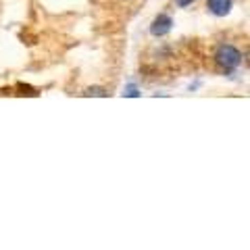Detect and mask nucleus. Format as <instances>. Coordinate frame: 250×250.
<instances>
[{"instance_id": "1", "label": "nucleus", "mask_w": 250, "mask_h": 250, "mask_svg": "<svg viewBox=\"0 0 250 250\" xmlns=\"http://www.w3.org/2000/svg\"><path fill=\"white\" fill-rule=\"evenodd\" d=\"M215 61L219 67L228 69V71H231V69H238L240 62H242V52L236 48V46L231 44H223L219 46L217 52H215Z\"/></svg>"}, {"instance_id": "2", "label": "nucleus", "mask_w": 250, "mask_h": 250, "mask_svg": "<svg viewBox=\"0 0 250 250\" xmlns=\"http://www.w3.org/2000/svg\"><path fill=\"white\" fill-rule=\"evenodd\" d=\"M171 27H173V19H171L169 15L161 13L159 17H156V19L152 21V25H150V34H152L154 38H163V36H167V34H169Z\"/></svg>"}, {"instance_id": "4", "label": "nucleus", "mask_w": 250, "mask_h": 250, "mask_svg": "<svg viewBox=\"0 0 250 250\" xmlns=\"http://www.w3.org/2000/svg\"><path fill=\"white\" fill-rule=\"evenodd\" d=\"M83 94H85V96H103V98L108 96V94L104 92V88H88Z\"/></svg>"}, {"instance_id": "5", "label": "nucleus", "mask_w": 250, "mask_h": 250, "mask_svg": "<svg viewBox=\"0 0 250 250\" xmlns=\"http://www.w3.org/2000/svg\"><path fill=\"white\" fill-rule=\"evenodd\" d=\"M123 96H131V98H136V96H140V92H138V88L134 83H129L127 88H125V92H123Z\"/></svg>"}, {"instance_id": "3", "label": "nucleus", "mask_w": 250, "mask_h": 250, "mask_svg": "<svg viewBox=\"0 0 250 250\" xmlns=\"http://www.w3.org/2000/svg\"><path fill=\"white\" fill-rule=\"evenodd\" d=\"M207 6L217 17H225L231 11V0H207Z\"/></svg>"}, {"instance_id": "6", "label": "nucleus", "mask_w": 250, "mask_h": 250, "mask_svg": "<svg viewBox=\"0 0 250 250\" xmlns=\"http://www.w3.org/2000/svg\"><path fill=\"white\" fill-rule=\"evenodd\" d=\"M175 2H177V6H190L194 0H175Z\"/></svg>"}]
</instances>
